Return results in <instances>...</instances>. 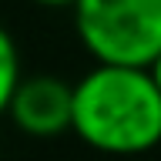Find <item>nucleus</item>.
<instances>
[{
  "label": "nucleus",
  "mask_w": 161,
  "mask_h": 161,
  "mask_svg": "<svg viewBox=\"0 0 161 161\" xmlns=\"http://www.w3.org/2000/svg\"><path fill=\"white\" fill-rule=\"evenodd\" d=\"M74 134L104 154H141L161 141V87L151 67L97 64L74 84Z\"/></svg>",
  "instance_id": "1"
},
{
  "label": "nucleus",
  "mask_w": 161,
  "mask_h": 161,
  "mask_svg": "<svg viewBox=\"0 0 161 161\" xmlns=\"http://www.w3.org/2000/svg\"><path fill=\"white\" fill-rule=\"evenodd\" d=\"M74 24L97 64L151 67L161 57V0H77Z\"/></svg>",
  "instance_id": "2"
},
{
  "label": "nucleus",
  "mask_w": 161,
  "mask_h": 161,
  "mask_svg": "<svg viewBox=\"0 0 161 161\" xmlns=\"http://www.w3.org/2000/svg\"><path fill=\"white\" fill-rule=\"evenodd\" d=\"M14 128L30 138H57L74 128V84L54 74L24 77L7 108Z\"/></svg>",
  "instance_id": "3"
},
{
  "label": "nucleus",
  "mask_w": 161,
  "mask_h": 161,
  "mask_svg": "<svg viewBox=\"0 0 161 161\" xmlns=\"http://www.w3.org/2000/svg\"><path fill=\"white\" fill-rule=\"evenodd\" d=\"M20 54L17 44L10 37V30L0 24V114H7L10 101H14V91L20 84Z\"/></svg>",
  "instance_id": "4"
},
{
  "label": "nucleus",
  "mask_w": 161,
  "mask_h": 161,
  "mask_svg": "<svg viewBox=\"0 0 161 161\" xmlns=\"http://www.w3.org/2000/svg\"><path fill=\"white\" fill-rule=\"evenodd\" d=\"M34 3H44V7H74L77 0H34Z\"/></svg>",
  "instance_id": "5"
},
{
  "label": "nucleus",
  "mask_w": 161,
  "mask_h": 161,
  "mask_svg": "<svg viewBox=\"0 0 161 161\" xmlns=\"http://www.w3.org/2000/svg\"><path fill=\"white\" fill-rule=\"evenodd\" d=\"M151 74H154V80H158V87H161V57L151 64Z\"/></svg>",
  "instance_id": "6"
}]
</instances>
